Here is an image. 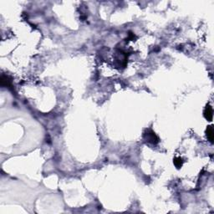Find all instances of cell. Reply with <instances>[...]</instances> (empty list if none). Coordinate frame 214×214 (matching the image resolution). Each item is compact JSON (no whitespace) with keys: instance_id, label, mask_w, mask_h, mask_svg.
<instances>
[{"instance_id":"277c9868","label":"cell","mask_w":214,"mask_h":214,"mask_svg":"<svg viewBox=\"0 0 214 214\" xmlns=\"http://www.w3.org/2000/svg\"><path fill=\"white\" fill-rule=\"evenodd\" d=\"M182 164H183V160H182V159H181V157H176V158L174 159V165H175L177 168L181 167Z\"/></svg>"},{"instance_id":"7a4b0ae2","label":"cell","mask_w":214,"mask_h":214,"mask_svg":"<svg viewBox=\"0 0 214 214\" xmlns=\"http://www.w3.org/2000/svg\"><path fill=\"white\" fill-rule=\"evenodd\" d=\"M213 108L210 105H207L206 106L205 110H204V117L208 121H211L213 120Z\"/></svg>"},{"instance_id":"3957f363","label":"cell","mask_w":214,"mask_h":214,"mask_svg":"<svg viewBox=\"0 0 214 214\" xmlns=\"http://www.w3.org/2000/svg\"><path fill=\"white\" fill-rule=\"evenodd\" d=\"M207 139L211 142H213V129L212 125L208 126L207 129Z\"/></svg>"},{"instance_id":"6da1fadb","label":"cell","mask_w":214,"mask_h":214,"mask_svg":"<svg viewBox=\"0 0 214 214\" xmlns=\"http://www.w3.org/2000/svg\"><path fill=\"white\" fill-rule=\"evenodd\" d=\"M144 137L147 142H150L152 144H156L158 142V138H157L156 135L151 130H148L146 133L144 134Z\"/></svg>"}]
</instances>
